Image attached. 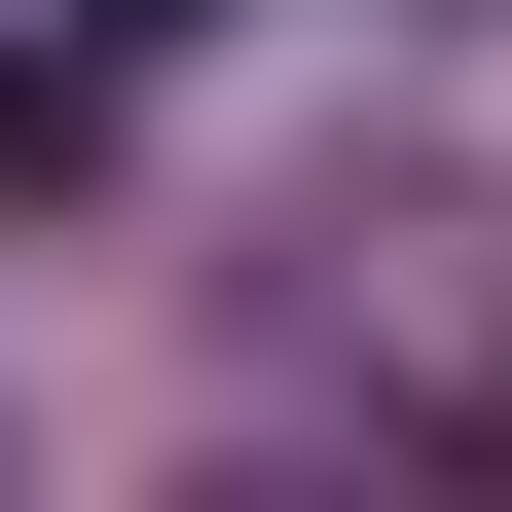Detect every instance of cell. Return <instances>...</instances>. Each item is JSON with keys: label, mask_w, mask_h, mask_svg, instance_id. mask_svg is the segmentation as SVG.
<instances>
[{"label": "cell", "mask_w": 512, "mask_h": 512, "mask_svg": "<svg viewBox=\"0 0 512 512\" xmlns=\"http://www.w3.org/2000/svg\"><path fill=\"white\" fill-rule=\"evenodd\" d=\"M220 512H330V476H220Z\"/></svg>", "instance_id": "3"}, {"label": "cell", "mask_w": 512, "mask_h": 512, "mask_svg": "<svg viewBox=\"0 0 512 512\" xmlns=\"http://www.w3.org/2000/svg\"><path fill=\"white\" fill-rule=\"evenodd\" d=\"M256 366H293V403H366L439 512L512 476V256H476V220H293V256H256Z\"/></svg>", "instance_id": "1"}, {"label": "cell", "mask_w": 512, "mask_h": 512, "mask_svg": "<svg viewBox=\"0 0 512 512\" xmlns=\"http://www.w3.org/2000/svg\"><path fill=\"white\" fill-rule=\"evenodd\" d=\"M74 37H183V0H74Z\"/></svg>", "instance_id": "2"}]
</instances>
